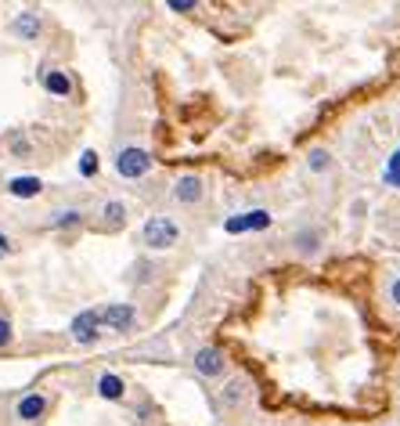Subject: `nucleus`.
<instances>
[{
	"mask_svg": "<svg viewBox=\"0 0 400 426\" xmlns=\"http://www.w3.org/2000/svg\"><path fill=\"white\" fill-rule=\"evenodd\" d=\"M44 409H47L44 394H26L22 401H18V419H26V423H36L40 416H44Z\"/></svg>",
	"mask_w": 400,
	"mask_h": 426,
	"instance_id": "7",
	"label": "nucleus"
},
{
	"mask_svg": "<svg viewBox=\"0 0 400 426\" xmlns=\"http://www.w3.org/2000/svg\"><path fill=\"white\" fill-rule=\"evenodd\" d=\"M76 221H79V213H72V210H69V213H61V217H58L54 224H58V228H69V224H76Z\"/></svg>",
	"mask_w": 400,
	"mask_h": 426,
	"instance_id": "17",
	"label": "nucleus"
},
{
	"mask_svg": "<svg viewBox=\"0 0 400 426\" xmlns=\"http://www.w3.org/2000/svg\"><path fill=\"white\" fill-rule=\"evenodd\" d=\"M8 249H11V242H8V235H0V257H8Z\"/></svg>",
	"mask_w": 400,
	"mask_h": 426,
	"instance_id": "21",
	"label": "nucleus"
},
{
	"mask_svg": "<svg viewBox=\"0 0 400 426\" xmlns=\"http://www.w3.org/2000/svg\"><path fill=\"white\" fill-rule=\"evenodd\" d=\"M44 87H47L51 94H61V98H66V94L72 91V83H69L66 73H54V69H51V73H44Z\"/></svg>",
	"mask_w": 400,
	"mask_h": 426,
	"instance_id": "9",
	"label": "nucleus"
},
{
	"mask_svg": "<svg viewBox=\"0 0 400 426\" xmlns=\"http://www.w3.org/2000/svg\"><path fill=\"white\" fill-rule=\"evenodd\" d=\"M170 11H195L192 0H170Z\"/></svg>",
	"mask_w": 400,
	"mask_h": 426,
	"instance_id": "19",
	"label": "nucleus"
},
{
	"mask_svg": "<svg viewBox=\"0 0 400 426\" xmlns=\"http://www.w3.org/2000/svg\"><path fill=\"white\" fill-rule=\"evenodd\" d=\"M267 224H270V213H267V210H252V213H242V217L227 221L224 228L231 231V235H238V231H260V228H267Z\"/></svg>",
	"mask_w": 400,
	"mask_h": 426,
	"instance_id": "4",
	"label": "nucleus"
},
{
	"mask_svg": "<svg viewBox=\"0 0 400 426\" xmlns=\"http://www.w3.org/2000/svg\"><path fill=\"white\" fill-rule=\"evenodd\" d=\"M98 322H105L109 329L123 332V329H130V325H134V307H130V304H109V307L98 314Z\"/></svg>",
	"mask_w": 400,
	"mask_h": 426,
	"instance_id": "3",
	"label": "nucleus"
},
{
	"mask_svg": "<svg viewBox=\"0 0 400 426\" xmlns=\"http://www.w3.org/2000/svg\"><path fill=\"white\" fill-rule=\"evenodd\" d=\"M8 344H11V325L0 318V347H8Z\"/></svg>",
	"mask_w": 400,
	"mask_h": 426,
	"instance_id": "18",
	"label": "nucleus"
},
{
	"mask_svg": "<svg viewBox=\"0 0 400 426\" xmlns=\"http://www.w3.org/2000/svg\"><path fill=\"white\" fill-rule=\"evenodd\" d=\"M152 166V156L144 152V148H123L119 159H116V170L123 177H144Z\"/></svg>",
	"mask_w": 400,
	"mask_h": 426,
	"instance_id": "2",
	"label": "nucleus"
},
{
	"mask_svg": "<svg viewBox=\"0 0 400 426\" xmlns=\"http://www.w3.org/2000/svg\"><path fill=\"white\" fill-rule=\"evenodd\" d=\"M199 196H202L199 177H180V181H177V199H180V203H195Z\"/></svg>",
	"mask_w": 400,
	"mask_h": 426,
	"instance_id": "10",
	"label": "nucleus"
},
{
	"mask_svg": "<svg viewBox=\"0 0 400 426\" xmlns=\"http://www.w3.org/2000/svg\"><path fill=\"white\" fill-rule=\"evenodd\" d=\"M242 394V387H238V383H231V387H227V401H235Z\"/></svg>",
	"mask_w": 400,
	"mask_h": 426,
	"instance_id": "20",
	"label": "nucleus"
},
{
	"mask_svg": "<svg viewBox=\"0 0 400 426\" xmlns=\"http://www.w3.org/2000/svg\"><path fill=\"white\" fill-rule=\"evenodd\" d=\"M98 314L94 311H83V314H76L72 318V336L79 339V344H94V339H98Z\"/></svg>",
	"mask_w": 400,
	"mask_h": 426,
	"instance_id": "5",
	"label": "nucleus"
},
{
	"mask_svg": "<svg viewBox=\"0 0 400 426\" xmlns=\"http://www.w3.org/2000/svg\"><path fill=\"white\" fill-rule=\"evenodd\" d=\"M40 177H15L11 181V196H18V199H33V196H40Z\"/></svg>",
	"mask_w": 400,
	"mask_h": 426,
	"instance_id": "8",
	"label": "nucleus"
},
{
	"mask_svg": "<svg viewBox=\"0 0 400 426\" xmlns=\"http://www.w3.org/2000/svg\"><path fill=\"white\" fill-rule=\"evenodd\" d=\"M393 304H400V279L393 282Z\"/></svg>",
	"mask_w": 400,
	"mask_h": 426,
	"instance_id": "22",
	"label": "nucleus"
},
{
	"mask_svg": "<svg viewBox=\"0 0 400 426\" xmlns=\"http://www.w3.org/2000/svg\"><path fill=\"white\" fill-rule=\"evenodd\" d=\"M195 369H199L202 376H217V372L224 369V354H220L217 347H202V351L195 354Z\"/></svg>",
	"mask_w": 400,
	"mask_h": 426,
	"instance_id": "6",
	"label": "nucleus"
},
{
	"mask_svg": "<svg viewBox=\"0 0 400 426\" xmlns=\"http://www.w3.org/2000/svg\"><path fill=\"white\" fill-rule=\"evenodd\" d=\"M177 224L170 217H152L148 224H144V242H148L152 249H170L177 242Z\"/></svg>",
	"mask_w": 400,
	"mask_h": 426,
	"instance_id": "1",
	"label": "nucleus"
},
{
	"mask_svg": "<svg viewBox=\"0 0 400 426\" xmlns=\"http://www.w3.org/2000/svg\"><path fill=\"white\" fill-rule=\"evenodd\" d=\"M386 184H400V156L390 159V170H386Z\"/></svg>",
	"mask_w": 400,
	"mask_h": 426,
	"instance_id": "14",
	"label": "nucleus"
},
{
	"mask_svg": "<svg viewBox=\"0 0 400 426\" xmlns=\"http://www.w3.org/2000/svg\"><path fill=\"white\" fill-rule=\"evenodd\" d=\"M15 33L26 36V40H33V36L40 33V18H36V15H22V18L15 22Z\"/></svg>",
	"mask_w": 400,
	"mask_h": 426,
	"instance_id": "12",
	"label": "nucleus"
},
{
	"mask_svg": "<svg viewBox=\"0 0 400 426\" xmlns=\"http://www.w3.org/2000/svg\"><path fill=\"white\" fill-rule=\"evenodd\" d=\"M105 217H109V221H123V206L119 203H109V206H105Z\"/></svg>",
	"mask_w": 400,
	"mask_h": 426,
	"instance_id": "15",
	"label": "nucleus"
},
{
	"mask_svg": "<svg viewBox=\"0 0 400 426\" xmlns=\"http://www.w3.org/2000/svg\"><path fill=\"white\" fill-rule=\"evenodd\" d=\"M79 174H83V177L98 174V156H94V152H83V159H79Z\"/></svg>",
	"mask_w": 400,
	"mask_h": 426,
	"instance_id": "13",
	"label": "nucleus"
},
{
	"mask_svg": "<svg viewBox=\"0 0 400 426\" xmlns=\"http://www.w3.org/2000/svg\"><path fill=\"white\" fill-rule=\"evenodd\" d=\"M98 394L109 397V401H119L123 397V379L119 376H101L98 379Z\"/></svg>",
	"mask_w": 400,
	"mask_h": 426,
	"instance_id": "11",
	"label": "nucleus"
},
{
	"mask_svg": "<svg viewBox=\"0 0 400 426\" xmlns=\"http://www.w3.org/2000/svg\"><path fill=\"white\" fill-rule=\"evenodd\" d=\"M310 166H314V170L328 166V152H310Z\"/></svg>",
	"mask_w": 400,
	"mask_h": 426,
	"instance_id": "16",
	"label": "nucleus"
}]
</instances>
